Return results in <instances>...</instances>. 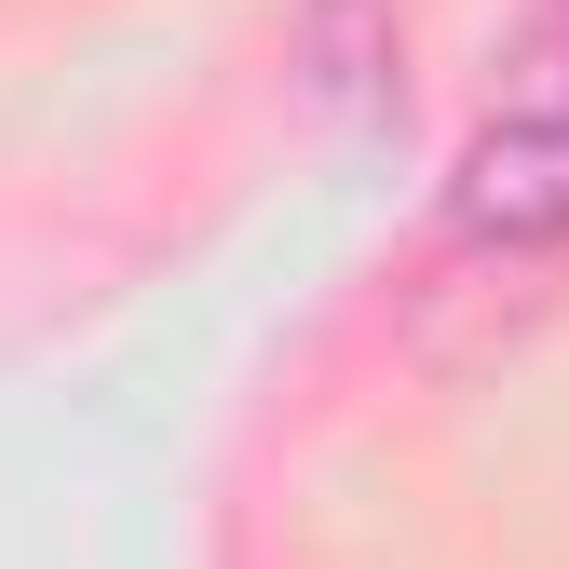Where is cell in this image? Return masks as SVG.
Returning a JSON list of instances; mask_svg holds the SVG:
<instances>
[{"label":"cell","instance_id":"1","mask_svg":"<svg viewBox=\"0 0 569 569\" xmlns=\"http://www.w3.org/2000/svg\"><path fill=\"white\" fill-rule=\"evenodd\" d=\"M448 231L475 258H556L569 244V122L542 109H488L448 163Z\"/></svg>","mask_w":569,"mask_h":569},{"label":"cell","instance_id":"2","mask_svg":"<svg viewBox=\"0 0 569 569\" xmlns=\"http://www.w3.org/2000/svg\"><path fill=\"white\" fill-rule=\"evenodd\" d=\"M502 109L569 122V0H529V28H516V54H502Z\"/></svg>","mask_w":569,"mask_h":569}]
</instances>
